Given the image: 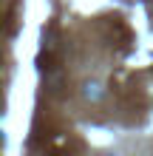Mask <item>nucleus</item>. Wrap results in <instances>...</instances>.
I'll list each match as a JSON object with an SVG mask.
<instances>
[{"instance_id":"nucleus-1","label":"nucleus","mask_w":153,"mask_h":156,"mask_svg":"<svg viewBox=\"0 0 153 156\" xmlns=\"http://www.w3.org/2000/svg\"><path fill=\"white\" fill-rule=\"evenodd\" d=\"M105 94H108V88L102 85L99 80H85L82 85H79V97H82L88 105H99L105 99Z\"/></svg>"}]
</instances>
